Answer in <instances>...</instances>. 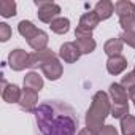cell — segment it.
<instances>
[{"instance_id": "cell-13", "label": "cell", "mask_w": 135, "mask_h": 135, "mask_svg": "<svg viewBox=\"0 0 135 135\" xmlns=\"http://www.w3.org/2000/svg\"><path fill=\"white\" fill-rule=\"evenodd\" d=\"M94 11L97 13V16H99L100 21H105V19H108V18L113 16V13H114V3L110 2V0H100V2L95 3Z\"/></svg>"}, {"instance_id": "cell-30", "label": "cell", "mask_w": 135, "mask_h": 135, "mask_svg": "<svg viewBox=\"0 0 135 135\" xmlns=\"http://www.w3.org/2000/svg\"><path fill=\"white\" fill-rule=\"evenodd\" d=\"M78 135H97V133H94L91 129H88V127H84V129H81L80 132H78Z\"/></svg>"}, {"instance_id": "cell-26", "label": "cell", "mask_w": 135, "mask_h": 135, "mask_svg": "<svg viewBox=\"0 0 135 135\" xmlns=\"http://www.w3.org/2000/svg\"><path fill=\"white\" fill-rule=\"evenodd\" d=\"M11 27L7 24V22H0V41H8L11 38Z\"/></svg>"}, {"instance_id": "cell-32", "label": "cell", "mask_w": 135, "mask_h": 135, "mask_svg": "<svg viewBox=\"0 0 135 135\" xmlns=\"http://www.w3.org/2000/svg\"><path fill=\"white\" fill-rule=\"evenodd\" d=\"M133 72H135V69H133Z\"/></svg>"}, {"instance_id": "cell-21", "label": "cell", "mask_w": 135, "mask_h": 135, "mask_svg": "<svg viewBox=\"0 0 135 135\" xmlns=\"http://www.w3.org/2000/svg\"><path fill=\"white\" fill-rule=\"evenodd\" d=\"M75 43L80 48L81 54H91L95 49V46H97V43H95L94 38H76Z\"/></svg>"}, {"instance_id": "cell-2", "label": "cell", "mask_w": 135, "mask_h": 135, "mask_svg": "<svg viewBox=\"0 0 135 135\" xmlns=\"http://www.w3.org/2000/svg\"><path fill=\"white\" fill-rule=\"evenodd\" d=\"M110 110H111V100L108 94L103 91H97L86 113V127L99 135V132L103 127L105 119L110 116Z\"/></svg>"}, {"instance_id": "cell-4", "label": "cell", "mask_w": 135, "mask_h": 135, "mask_svg": "<svg viewBox=\"0 0 135 135\" xmlns=\"http://www.w3.org/2000/svg\"><path fill=\"white\" fill-rule=\"evenodd\" d=\"M29 52H26L24 49L18 48V49H13L10 54H8V65L10 69L15 70V72H22L24 69L29 67Z\"/></svg>"}, {"instance_id": "cell-24", "label": "cell", "mask_w": 135, "mask_h": 135, "mask_svg": "<svg viewBox=\"0 0 135 135\" xmlns=\"http://www.w3.org/2000/svg\"><path fill=\"white\" fill-rule=\"evenodd\" d=\"M119 26L122 27L124 32L135 33V18H122L119 19Z\"/></svg>"}, {"instance_id": "cell-5", "label": "cell", "mask_w": 135, "mask_h": 135, "mask_svg": "<svg viewBox=\"0 0 135 135\" xmlns=\"http://www.w3.org/2000/svg\"><path fill=\"white\" fill-rule=\"evenodd\" d=\"M41 72H43V75H45L49 81H56V80H59V78L62 76L64 67H62L60 60H59L57 56H56V57L46 60V62L41 65Z\"/></svg>"}, {"instance_id": "cell-20", "label": "cell", "mask_w": 135, "mask_h": 135, "mask_svg": "<svg viewBox=\"0 0 135 135\" xmlns=\"http://www.w3.org/2000/svg\"><path fill=\"white\" fill-rule=\"evenodd\" d=\"M121 133L122 135H135V116L127 114L121 119Z\"/></svg>"}, {"instance_id": "cell-14", "label": "cell", "mask_w": 135, "mask_h": 135, "mask_svg": "<svg viewBox=\"0 0 135 135\" xmlns=\"http://www.w3.org/2000/svg\"><path fill=\"white\" fill-rule=\"evenodd\" d=\"M99 22H100V19H99L97 13H95V11H88V13H84V15L80 18L78 27H80V29H84V30H91V32H92V30L99 26Z\"/></svg>"}, {"instance_id": "cell-16", "label": "cell", "mask_w": 135, "mask_h": 135, "mask_svg": "<svg viewBox=\"0 0 135 135\" xmlns=\"http://www.w3.org/2000/svg\"><path fill=\"white\" fill-rule=\"evenodd\" d=\"M122 46H124V41L118 37V38H110L105 45H103V51L108 57H113V56H121L122 52Z\"/></svg>"}, {"instance_id": "cell-17", "label": "cell", "mask_w": 135, "mask_h": 135, "mask_svg": "<svg viewBox=\"0 0 135 135\" xmlns=\"http://www.w3.org/2000/svg\"><path fill=\"white\" fill-rule=\"evenodd\" d=\"M48 41H49L48 33H46L45 30H38V33H37L32 40H29L27 43H29V46L37 52V51H43V49H46Z\"/></svg>"}, {"instance_id": "cell-8", "label": "cell", "mask_w": 135, "mask_h": 135, "mask_svg": "<svg viewBox=\"0 0 135 135\" xmlns=\"http://www.w3.org/2000/svg\"><path fill=\"white\" fill-rule=\"evenodd\" d=\"M21 95H22V89H19L18 84H13V83L8 84L3 80V88H2V99H3V102H7V103H19Z\"/></svg>"}, {"instance_id": "cell-11", "label": "cell", "mask_w": 135, "mask_h": 135, "mask_svg": "<svg viewBox=\"0 0 135 135\" xmlns=\"http://www.w3.org/2000/svg\"><path fill=\"white\" fill-rule=\"evenodd\" d=\"M110 97H111V103H122L127 105L129 102V94L127 91L122 88L121 83H111L110 84Z\"/></svg>"}, {"instance_id": "cell-22", "label": "cell", "mask_w": 135, "mask_h": 135, "mask_svg": "<svg viewBox=\"0 0 135 135\" xmlns=\"http://www.w3.org/2000/svg\"><path fill=\"white\" fill-rule=\"evenodd\" d=\"M0 15L3 18L16 16V2L15 0H2L0 2Z\"/></svg>"}, {"instance_id": "cell-29", "label": "cell", "mask_w": 135, "mask_h": 135, "mask_svg": "<svg viewBox=\"0 0 135 135\" xmlns=\"http://www.w3.org/2000/svg\"><path fill=\"white\" fill-rule=\"evenodd\" d=\"M75 38H92V32L76 27V30H75Z\"/></svg>"}, {"instance_id": "cell-1", "label": "cell", "mask_w": 135, "mask_h": 135, "mask_svg": "<svg viewBox=\"0 0 135 135\" xmlns=\"http://www.w3.org/2000/svg\"><path fill=\"white\" fill-rule=\"evenodd\" d=\"M37 126L41 135H75L78 119L73 110L62 102H45L35 110Z\"/></svg>"}, {"instance_id": "cell-23", "label": "cell", "mask_w": 135, "mask_h": 135, "mask_svg": "<svg viewBox=\"0 0 135 135\" xmlns=\"http://www.w3.org/2000/svg\"><path fill=\"white\" fill-rule=\"evenodd\" d=\"M129 114V103L122 105V103H111V110H110V116L116 118V119H122L124 116Z\"/></svg>"}, {"instance_id": "cell-27", "label": "cell", "mask_w": 135, "mask_h": 135, "mask_svg": "<svg viewBox=\"0 0 135 135\" xmlns=\"http://www.w3.org/2000/svg\"><path fill=\"white\" fill-rule=\"evenodd\" d=\"M119 38L124 41V43H127L129 46H132L133 49H135V33H129V32H122L121 35H119Z\"/></svg>"}, {"instance_id": "cell-15", "label": "cell", "mask_w": 135, "mask_h": 135, "mask_svg": "<svg viewBox=\"0 0 135 135\" xmlns=\"http://www.w3.org/2000/svg\"><path fill=\"white\" fill-rule=\"evenodd\" d=\"M43 78L37 73V72H29L24 76V88L32 89L35 92H40V89H43Z\"/></svg>"}, {"instance_id": "cell-28", "label": "cell", "mask_w": 135, "mask_h": 135, "mask_svg": "<svg viewBox=\"0 0 135 135\" xmlns=\"http://www.w3.org/2000/svg\"><path fill=\"white\" fill-rule=\"evenodd\" d=\"M99 135H118V130H116V127H114V126L107 124V126H103V127H102V130L99 132Z\"/></svg>"}, {"instance_id": "cell-12", "label": "cell", "mask_w": 135, "mask_h": 135, "mask_svg": "<svg viewBox=\"0 0 135 135\" xmlns=\"http://www.w3.org/2000/svg\"><path fill=\"white\" fill-rule=\"evenodd\" d=\"M114 13L119 19L122 18H135V3L129 0H118L114 3Z\"/></svg>"}, {"instance_id": "cell-31", "label": "cell", "mask_w": 135, "mask_h": 135, "mask_svg": "<svg viewBox=\"0 0 135 135\" xmlns=\"http://www.w3.org/2000/svg\"><path fill=\"white\" fill-rule=\"evenodd\" d=\"M127 94H129V99L133 102V107H135V88L130 89V91H127Z\"/></svg>"}, {"instance_id": "cell-19", "label": "cell", "mask_w": 135, "mask_h": 135, "mask_svg": "<svg viewBox=\"0 0 135 135\" xmlns=\"http://www.w3.org/2000/svg\"><path fill=\"white\" fill-rule=\"evenodd\" d=\"M49 27H51V30L54 32V33H57V35H65L67 32L70 30V19L69 18H57V19H54L51 24H49Z\"/></svg>"}, {"instance_id": "cell-3", "label": "cell", "mask_w": 135, "mask_h": 135, "mask_svg": "<svg viewBox=\"0 0 135 135\" xmlns=\"http://www.w3.org/2000/svg\"><path fill=\"white\" fill-rule=\"evenodd\" d=\"M35 7L38 8V19L45 24H51L54 19L60 15V7L54 2H46V0H35Z\"/></svg>"}, {"instance_id": "cell-25", "label": "cell", "mask_w": 135, "mask_h": 135, "mask_svg": "<svg viewBox=\"0 0 135 135\" xmlns=\"http://www.w3.org/2000/svg\"><path fill=\"white\" fill-rule=\"evenodd\" d=\"M121 84H122V88H124L126 91L133 89V88H135V72H129L126 76H122Z\"/></svg>"}, {"instance_id": "cell-6", "label": "cell", "mask_w": 135, "mask_h": 135, "mask_svg": "<svg viewBox=\"0 0 135 135\" xmlns=\"http://www.w3.org/2000/svg\"><path fill=\"white\" fill-rule=\"evenodd\" d=\"M59 57L64 62H67V64H73V62H76L81 57V51H80V48L76 46L75 41H67V43H64L60 46Z\"/></svg>"}, {"instance_id": "cell-9", "label": "cell", "mask_w": 135, "mask_h": 135, "mask_svg": "<svg viewBox=\"0 0 135 135\" xmlns=\"http://www.w3.org/2000/svg\"><path fill=\"white\" fill-rule=\"evenodd\" d=\"M126 69H127V59L122 54L121 56L108 57V60H107V70H108L110 75H121Z\"/></svg>"}, {"instance_id": "cell-7", "label": "cell", "mask_w": 135, "mask_h": 135, "mask_svg": "<svg viewBox=\"0 0 135 135\" xmlns=\"http://www.w3.org/2000/svg\"><path fill=\"white\" fill-rule=\"evenodd\" d=\"M37 105H38V92L24 88V89H22L21 100H19L21 110H24V111H27V113H35V110L38 108Z\"/></svg>"}, {"instance_id": "cell-18", "label": "cell", "mask_w": 135, "mask_h": 135, "mask_svg": "<svg viewBox=\"0 0 135 135\" xmlns=\"http://www.w3.org/2000/svg\"><path fill=\"white\" fill-rule=\"evenodd\" d=\"M38 30L40 29H37L35 26H33V22H30V21H21L19 24H18V32L29 41V40H32L37 33H38Z\"/></svg>"}, {"instance_id": "cell-10", "label": "cell", "mask_w": 135, "mask_h": 135, "mask_svg": "<svg viewBox=\"0 0 135 135\" xmlns=\"http://www.w3.org/2000/svg\"><path fill=\"white\" fill-rule=\"evenodd\" d=\"M52 57H56V54L51 51V49H43V51H37V52H32L30 56H29V67L30 69H37V67H40L41 69V65L46 62V60H49V59H52Z\"/></svg>"}]
</instances>
